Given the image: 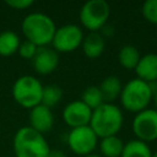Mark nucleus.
<instances>
[{"label": "nucleus", "mask_w": 157, "mask_h": 157, "mask_svg": "<svg viewBox=\"0 0 157 157\" xmlns=\"http://www.w3.org/2000/svg\"><path fill=\"white\" fill-rule=\"evenodd\" d=\"M21 29L26 40H29L39 48L52 44L56 26L50 16L43 12H31L23 18Z\"/></svg>", "instance_id": "obj_1"}, {"label": "nucleus", "mask_w": 157, "mask_h": 157, "mask_svg": "<svg viewBox=\"0 0 157 157\" xmlns=\"http://www.w3.org/2000/svg\"><path fill=\"white\" fill-rule=\"evenodd\" d=\"M124 123L121 109L113 103H103L92 110L88 126L93 130L97 137L103 139L117 135Z\"/></svg>", "instance_id": "obj_2"}, {"label": "nucleus", "mask_w": 157, "mask_h": 157, "mask_svg": "<svg viewBox=\"0 0 157 157\" xmlns=\"http://www.w3.org/2000/svg\"><path fill=\"white\" fill-rule=\"evenodd\" d=\"M15 157H47L50 147L43 134L31 126L20 128L12 140Z\"/></svg>", "instance_id": "obj_3"}, {"label": "nucleus", "mask_w": 157, "mask_h": 157, "mask_svg": "<svg viewBox=\"0 0 157 157\" xmlns=\"http://www.w3.org/2000/svg\"><path fill=\"white\" fill-rule=\"evenodd\" d=\"M152 97H153V88L151 83H147L136 77L128 81L123 86L119 99L125 110L136 114L148 108Z\"/></svg>", "instance_id": "obj_4"}, {"label": "nucleus", "mask_w": 157, "mask_h": 157, "mask_svg": "<svg viewBox=\"0 0 157 157\" xmlns=\"http://www.w3.org/2000/svg\"><path fill=\"white\" fill-rule=\"evenodd\" d=\"M11 93L12 98L18 105L27 109H32L36 105L40 104L43 85L34 76L23 75L13 82Z\"/></svg>", "instance_id": "obj_5"}, {"label": "nucleus", "mask_w": 157, "mask_h": 157, "mask_svg": "<svg viewBox=\"0 0 157 157\" xmlns=\"http://www.w3.org/2000/svg\"><path fill=\"white\" fill-rule=\"evenodd\" d=\"M110 16V6L105 0H88L78 12L80 23L88 32H98L104 28Z\"/></svg>", "instance_id": "obj_6"}, {"label": "nucleus", "mask_w": 157, "mask_h": 157, "mask_svg": "<svg viewBox=\"0 0 157 157\" xmlns=\"http://www.w3.org/2000/svg\"><path fill=\"white\" fill-rule=\"evenodd\" d=\"M83 40V31L75 23H67L56 27L52 40V48L56 53H71L81 47Z\"/></svg>", "instance_id": "obj_7"}, {"label": "nucleus", "mask_w": 157, "mask_h": 157, "mask_svg": "<svg viewBox=\"0 0 157 157\" xmlns=\"http://www.w3.org/2000/svg\"><path fill=\"white\" fill-rule=\"evenodd\" d=\"M131 126L137 140L146 144L157 140V110L147 108L136 113Z\"/></svg>", "instance_id": "obj_8"}, {"label": "nucleus", "mask_w": 157, "mask_h": 157, "mask_svg": "<svg viewBox=\"0 0 157 157\" xmlns=\"http://www.w3.org/2000/svg\"><path fill=\"white\" fill-rule=\"evenodd\" d=\"M97 145L98 137L88 125L74 128L67 134V146L74 153L78 156L92 153Z\"/></svg>", "instance_id": "obj_9"}, {"label": "nucleus", "mask_w": 157, "mask_h": 157, "mask_svg": "<svg viewBox=\"0 0 157 157\" xmlns=\"http://www.w3.org/2000/svg\"><path fill=\"white\" fill-rule=\"evenodd\" d=\"M92 110L82 101H72L63 109V120L71 129L86 126L90 124Z\"/></svg>", "instance_id": "obj_10"}, {"label": "nucleus", "mask_w": 157, "mask_h": 157, "mask_svg": "<svg viewBox=\"0 0 157 157\" xmlns=\"http://www.w3.org/2000/svg\"><path fill=\"white\" fill-rule=\"evenodd\" d=\"M32 66L39 75H49L59 65V54L50 47H39L33 56Z\"/></svg>", "instance_id": "obj_11"}, {"label": "nucleus", "mask_w": 157, "mask_h": 157, "mask_svg": "<svg viewBox=\"0 0 157 157\" xmlns=\"http://www.w3.org/2000/svg\"><path fill=\"white\" fill-rule=\"evenodd\" d=\"M54 125V115L50 108L38 104L29 109V125L32 129L40 134H45L52 130Z\"/></svg>", "instance_id": "obj_12"}, {"label": "nucleus", "mask_w": 157, "mask_h": 157, "mask_svg": "<svg viewBox=\"0 0 157 157\" xmlns=\"http://www.w3.org/2000/svg\"><path fill=\"white\" fill-rule=\"evenodd\" d=\"M136 77L151 83L157 80V53H148L140 58L135 67Z\"/></svg>", "instance_id": "obj_13"}, {"label": "nucleus", "mask_w": 157, "mask_h": 157, "mask_svg": "<svg viewBox=\"0 0 157 157\" xmlns=\"http://www.w3.org/2000/svg\"><path fill=\"white\" fill-rule=\"evenodd\" d=\"M81 47H82L83 54L87 58L97 59L104 52V48H105L104 37L99 32H90L86 37H83Z\"/></svg>", "instance_id": "obj_14"}, {"label": "nucleus", "mask_w": 157, "mask_h": 157, "mask_svg": "<svg viewBox=\"0 0 157 157\" xmlns=\"http://www.w3.org/2000/svg\"><path fill=\"white\" fill-rule=\"evenodd\" d=\"M98 87H99V91L102 93L104 103H113L115 99H118L120 97V93L123 90V85H121L120 78L117 76H113V75L107 76L101 82V85Z\"/></svg>", "instance_id": "obj_15"}, {"label": "nucleus", "mask_w": 157, "mask_h": 157, "mask_svg": "<svg viewBox=\"0 0 157 157\" xmlns=\"http://www.w3.org/2000/svg\"><path fill=\"white\" fill-rule=\"evenodd\" d=\"M98 147L102 157H120L124 148V142L120 137L114 135L101 139Z\"/></svg>", "instance_id": "obj_16"}, {"label": "nucleus", "mask_w": 157, "mask_h": 157, "mask_svg": "<svg viewBox=\"0 0 157 157\" xmlns=\"http://www.w3.org/2000/svg\"><path fill=\"white\" fill-rule=\"evenodd\" d=\"M21 39L13 31H2L0 33V55L11 56L17 53Z\"/></svg>", "instance_id": "obj_17"}, {"label": "nucleus", "mask_w": 157, "mask_h": 157, "mask_svg": "<svg viewBox=\"0 0 157 157\" xmlns=\"http://www.w3.org/2000/svg\"><path fill=\"white\" fill-rule=\"evenodd\" d=\"M140 58L141 55L139 49L131 44H126L121 47L118 53V61L126 70H135Z\"/></svg>", "instance_id": "obj_18"}, {"label": "nucleus", "mask_w": 157, "mask_h": 157, "mask_svg": "<svg viewBox=\"0 0 157 157\" xmlns=\"http://www.w3.org/2000/svg\"><path fill=\"white\" fill-rule=\"evenodd\" d=\"M120 157H152V151L148 144L134 139L124 144Z\"/></svg>", "instance_id": "obj_19"}, {"label": "nucleus", "mask_w": 157, "mask_h": 157, "mask_svg": "<svg viewBox=\"0 0 157 157\" xmlns=\"http://www.w3.org/2000/svg\"><path fill=\"white\" fill-rule=\"evenodd\" d=\"M61 98H63V90L60 88V86L54 85V83L43 86L40 104L52 109L53 107H55L61 101Z\"/></svg>", "instance_id": "obj_20"}, {"label": "nucleus", "mask_w": 157, "mask_h": 157, "mask_svg": "<svg viewBox=\"0 0 157 157\" xmlns=\"http://www.w3.org/2000/svg\"><path fill=\"white\" fill-rule=\"evenodd\" d=\"M80 101H82L91 110H94L96 108H98L99 105H102L104 103L98 86H88L82 92Z\"/></svg>", "instance_id": "obj_21"}, {"label": "nucleus", "mask_w": 157, "mask_h": 157, "mask_svg": "<svg viewBox=\"0 0 157 157\" xmlns=\"http://www.w3.org/2000/svg\"><path fill=\"white\" fill-rule=\"evenodd\" d=\"M141 13L147 22L157 26V0H146L141 6Z\"/></svg>", "instance_id": "obj_22"}, {"label": "nucleus", "mask_w": 157, "mask_h": 157, "mask_svg": "<svg viewBox=\"0 0 157 157\" xmlns=\"http://www.w3.org/2000/svg\"><path fill=\"white\" fill-rule=\"evenodd\" d=\"M37 49H38V47L36 44L31 43L29 40H25V42H21L17 53H18V55L21 58L27 59V60H32L33 56L37 53Z\"/></svg>", "instance_id": "obj_23"}, {"label": "nucleus", "mask_w": 157, "mask_h": 157, "mask_svg": "<svg viewBox=\"0 0 157 157\" xmlns=\"http://www.w3.org/2000/svg\"><path fill=\"white\" fill-rule=\"evenodd\" d=\"M5 4L15 10H26L33 5V1L32 0H7Z\"/></svg>", "instance_id": "obj_24"}, {"label": "nucleus", "mask_w": 157, "mask_h": 157, "mask_svg": "<svg viewBox=\"0 0 157 157\" xmlns=\"http://www.w3.org/2000/svg\"><path fill=\"white\" fill-rule=\"evenodd\" d=\"M47 157H66V155L61 150H52L50 148V151H49Z\"/></svg>", "instance_id": "obj_25"}, {"label": "nucleus", "mask_w": 157, "mask_h": 157, "mask_svg": "<svg viewBox=\"0 0 157 157\" xmlns=\"http://www.w3.org/2000/svg\"><path fill=\"white\" fill-rule=\"evenodd\" d=\"M152 101L155 103V109L157 110V88L153 90V97H152Z\"/></svg>", "instance_id": "obj_26"}, {"label": "nucleus", "mask_w": 157, "mask_h": 157, "mask_svg": "<svg viewBox=\"0 0 157 157\" xmlns=\"http://www.w3.org/2000/svg\"><path fill=\"white\" fill-rule=\"evenodd\" d=\"M83 157H102L99 153H94V152H92V153H88V155H86V156H83Z\"/></svg>", "instance_id": "obj_27"}, {"label": "nucleus", "mask_w": 157, "mask_h": 157, "mask_svg": "<svg viewBox=\"0 0 157 157\" xmlns=\"http://www.w3.org/2000/svg\"><path fill=\"white\" fill-rule=\"evenodd\" d=\"M152 157H157V151L155 153H152Z\"/></svg>", "instance_id": "obj_28"}]
</instances>
